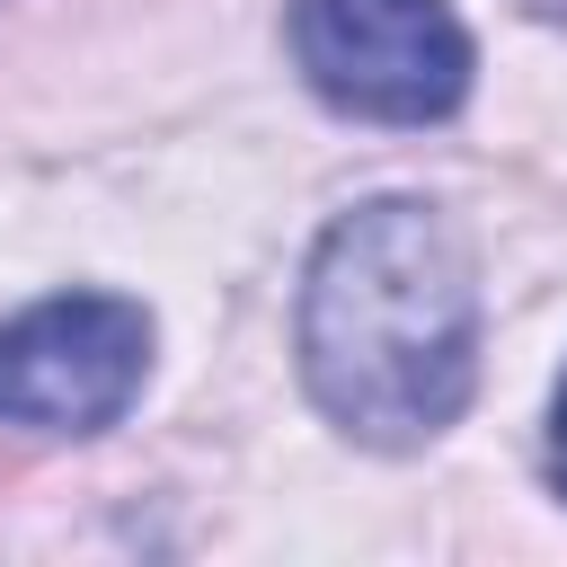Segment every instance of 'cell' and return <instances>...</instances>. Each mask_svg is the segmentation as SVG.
<instances>
[{
  "instance_id": "1",
  "label": "cell",
  "mask_w": 567,
  "mask_h": 567,
  "mask_svg": "<svg viewBox=\"0 0 567 567\" xmlns=\"http://www.w3.org/2000/svg\"><path fill=\"white\" fill-rule=\"evenodd\" d=\"M292 354L310 408L363 452H416L478 390V257L434 195H363L310 239Z\"/></svg>"
},
{
  "instance_id": "5",
  "label": "cell",
  "mask_w": 567,
  "mask_h": 567,
  "mask_svg": "<svg viewBox=\"0 0 567 567\" xmlns=\"http://www.w3.org/2000/svg\"><path fill=\"white\" fill-rule=\"evenodd\" d=\"M532 9H540V18H558V27H567V0H532Z\"/></svg>"
},
{
  "instance_id": "3",
  "label": "cell",
  "mask_w": 567,
  "mask_h": 567,
  "mask_svg": "<svg viewBox=\"0 0 567 567\" xmlns=\"http://www.w3.org/2000/svg\"><path fill=\"white\" fill-rule=\"evenodd\" d=\"M151 381V310L133 292H44L0 319V425L89 443Z\"/></svg>"
},
{
  "instance_id": "2",
  "label": "cell",
  "mask_w": 567,
  "mask_h": 567,
  "mask_svg": "<svg viewBox=\"0 0 567 567\" xmlns=\"http://www.w3.org/2000/svg\"><path fill=\"white\" fill-rule=\"evenodd\" d=\"M284 35L310 97L354 124H443L478 71L452 0H292Z\"/></svg>"
},
{
  "instance_id": "4",
  "label": "cell",
  "mask_w": 567,
  "mask_h": 567,
  "mask_svg": "<svg viewBox=\"0 0 567 567\" xmlns=\"http://www.w3.org/2000/svg\"><path fill=\"white\" fill-rule=\"evenodd\" d=\"M540 470H549V487H558V505H567V372H558V390H549V443H540Z\"/></svg>"
}]
</instances>
